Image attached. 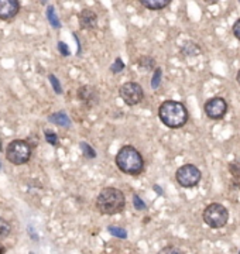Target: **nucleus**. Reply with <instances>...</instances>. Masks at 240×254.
Instances as JSON below:
<instances>
[{
	"mask_svg": "<svg viewBox=\"0 0 240 254\" xmlns=\"http://www.w3.org/2000/svg\"><path fill=\"white\" fill-rule=\"evenodd\" d=\"M4 252H6V249H4L3 246L0 245V254H4Z\"/></svg>",
	"mask_w": 240,
	"mask_h": 254,
	"instance_id": "nucleus-30",
	"label": "nucleus"
},
{
	"mask_svg": "<svg viewBox=\"0 0 240 254\" xmlns=\"http://www.w3.org/2000/svg\"><path fill=\"white\" fill-rule=\"evenodd\" d=\"M205 3L206 4H215V3H218V0H205Z\"/></svg>",
	"mask_w": 240,
	"mask_h": 254,
	"instance_id": "nucleus-29",
	"label": "nucleus"
},
{
	"mask_svg": "<svg viewBox=\"0 0 240 254\" xmlns=\"http://www.w3.org/2000/svg\"><path fill=\"white\" fill-rule=\"evenodd\" d=\"M232 33H233V36L236 37L240 41V18H238V20L235 21V24H233V27H232Z\"/></svg>",
	"mask_w": 240,
	"mask_h": 254,
	"instance_id": "nucleus-28",
	"label": "nucleus"
},
{
	"mask_svg": "<svg viewBox=\"0 0 240 254\" xmlns=\"http://www.w3.org/2000/svg\"><path fill=\"white\" fill-rule=\"evenodd\" d=\"M119 95L127 106H136L144 98V91L137 82H126L120 86Z\"/></svg>",
	"mask_w": 240,
	"mask_h": 254,
	"instance_id": "nucleus-7",
	"label": "nucleus"
},
{
	"mask_svg": "<svg viewBox=\"0 0 240 254\" xmlns=\"http://www.w3.org/2000/svg\"><path fill=\"white\" fill-rule=\"evenodd\" d=\"M239 254H240V252H239Z\"/></svg>",
	"mask_w": 240,
	"mask_h": 254,
	"instance_id": "nucleus-35",
	"label": "nucleus"
},
{
	"mask_svg": "<svg viewBox=\"0 0 240 254\" xmlns=\"http://www.w3.org/2000/svg\"><path fill=\"white\" fill-rule=\"evenodd\" d=\"M47 1H48V0H40V3H41V4H47Z\"/></svg>",
	"mask_w": 240,
	"mask_h": 254,
	"instance_id": "nucleus-33",
	"label": "nucleus"
},
{
	"mask_svg": "<svg viewBox=\"0 0 240 254\" xmlns=\"http://www.w3.org/2000/svg\"><path fill=\"white\" fill-rule=\"evenodd\" d=\"M109 233H111L112 236L119 237V239H126V237H127L126 230L118 226H109Z\"/></svg>",
	"mask_w": 240,
	"mask_h": 254,
	"instance_id": "nucleus-21",
	"label": "nucleus"
},
{
	"mask_svg": "<svg viewBox=\"0 0 240 254\" xmlns=\"http://www.w3.org/2000/svg\"><path fill=\"white\" fill-rule=\"evenodd\" d=\"M124 69V64L121 61V58H116L115 60V64L111 66V71L113 73H119L120 71H123Z\"/></svg>",
	"mask_w": 240,
	"mask_h": 254,
	"instance_id": "nucleus-25",
	"label": "nucleus"
},
{
	"mask_svg": "<svg viewBox=\"0 0 240 254\" xmlns=\"http://www.w3.org/2000/svg\"><path fill=\"white\" fill-rule=\"evenodd\" d=\"M44 134H46L47 143H50V144L54 145V147L60 145V140H58V136H57L54 131H51V130H46V131H44Z\"/></svg>",
	"mask_w": 240,
	"mask_h": 254,
	"instance_id": "nucleus-22",
	"label": "nucleus"
},
{
	"mask_svg": "<svg viewBox=\"0 0 240 254\" xmlns=\"http://www.w3.org/2000/svg\"><path fill=\"white\" fill-rule=\"evenodd\" d=\"M133 203H134V208L137 209V210H144L146 209V203L141 200V198H140L137 193L133 196Z\"/></svg>",
	"mask_w": 240,
	"mask_h": 254,
	"instance_id": "nucleus-26",
	"label": "nucleus"
},
{
	"mask_svg": "<svg viewBox=\"0 0 240 254\" xmlns=\"http://www.w3.org/2000/svg\"><path fill=\"white\" fill-rule=\"evenodd\" d=\"M140 3L148 10H163L171 3V0H140Z\"/></svg>",
	"mask_w": 240,
	"mask_h": 254,
	"instance_id": "nucleus-13",
	"label": "nucleus"
},
{
	"mask_svg": "<svg viewBox=\"0 0 240 254\" xmlns=\"http://www.w3.org/2000/svg\"><path fill=\"white\" fill-rule=\"evenodd\" d=\"M78 20H79V27L82 30H95L98 26V16L91 9H83L78 14Z\"/></svg>",
	"mask_w": 240,
	"mask_h": 254,
	"instance_id": "nucleus-10",
	"label": "nucleus"
},
{
	"mask_svg": "<svg viewBox=\"0 0 240 254\" xmlns=\"http://www.w3.org/2000/svg\"><path fill=\"white\" fill-rule=\"evenodd\" d=\"M203 222L212 229H222L229 220V212L222 203H209L202 213Z\"/></svg>",
	"mask_w": 240,
	"mask_h": 254,
	"instance_id": "nucleus-5",
	"label": "nucleus"
},
{
	"mask_svg": "<svg viewBox=\"0 0 240 254\" xmlns=\"http://www.w3.org/2000/svg\"><path fill=\"white\" fill-rule=\"evenodd\" d=\"M33 154V147L27 140H13L6 147V158L13 165L27 164Z\"/></svg>",
	"mask_w": 240,
	"mask_h": 254,
	"instance_id": "nucleus-4",
	"label": "nucleus"
},
{
	"mask_svg": "<svg viewBox=\"0 0 240 254\" xmlns=\"http://www.w3.org/2000/svg\"><path fill=\"white\" fill-rule=\"evenodd\" d=\"M46 14H47V20L50 21V24H51L53 27L54 28L61 27V23H60V20H58V16H57L54 6H48V7H47Z\"/></svg>",
	"mask_w": 240,
	"mask_h": 254,
	"instance_id": "nucleus-16",
	"label": "nucleus"
},
{
	"mask_svg": "<svg viewBox=\"0 0 240 254\" xmlns=\"http://www.w3.org/2000/svg\"><path fill=\"white\" fill-rule=\"evenodd\" d=\"M48 120L51 122V123H54V125H58V126L65 127V128H68V127L71 126V120L69 118L65 115L64 112H57V113H53Z\"/></svg>",
	"mask_w": 240,
	"mask_h": 254,
	"instance_id": "nucleus-12",
	"label": "nucleus"
},
{
	"mask_svg": "<svg viewBox=\"0 0 240 254\" xmlns=\"http://www.w3.org/2000/svg\"><path fill=\"white\" fill-rule=\"evenodd\" d=\"M115 161L120 171L127 175H139L144 170V158L133 145L121 147L116 154Z\"/></svg>",
	"mask_w": 240,
	"mask_h": 254,
	"instance_id": "nucleus-2",
	"label": "nucleus"
},
{
	"mask_svg": "<svg viewBox=\"0 0 240 254\" xmlns=\"http://www.w3.org/2000/svg\"><path fill=\"white\" fill-rule=\"evenodd\" d=\"M78 98L82 100L83 103H86L88 106H95V103L98 102V92L93 86L85 85L78 89Z\"/></svg>",
	"mask_w": 240,
	"mask_h": 254,
	"instance_id": "nucleus-11",
	"label": "nucleus"
},
{
	"mask_svg": "<svg viewBox=\"0 0 240 254\" xmlns=\"http://www.w3.org/2000/svg\"><path fill=\"white\" fill-rule=\"evenodd\" d=\"M0 170H1V164H0Z\"/></svg>",
	"mask_w": 240,
	"mask_h": 254,
	"instance_id": "nucleus-34",
	"label": "nucleus"
},
{
	"mask_svg": "<svg viewBox=\"0 0 240 254\" xmlns=\"http://www.w3.org/2000/svg\"><path fill=\"white\" fill-rule=\"evenodd\" d=\"M79 147H81V151H82V154L85 158H95V157H96L95 150H93L92 147L88 144V143L81 141V143H79Z\"/></svg>",
	"mask_w": 240,
	"mask_h": 254,
	"instance_id": "nucleus-17",
	"label": "nucleus"
},
{
	"mask_svg": "<svg viewBox=\"0 0 240 254\" xmlns=\"http://www.w3.org/2000/svg\"><path fill=\"white\" fill-rule=\"evenodd\" d=\"M157 254H185L181 249H178L176 246H166L163 247Z\"/></svg>",
	"mask_w": 240,
	"mask_h": 254,
	"instance_id": "nucleus-23",
	"label": "nucleus"
},
{
	"mask_svg": "<svg viewBox=\"0 0 240 254\" xmlns=\"http://www.w3.org/2000/svg\"><path fill=\"white\" fill-rule=\"evenodd\" d=\"M57 47H58V51L61 53L62 57H68V55H69V48H68V46L65 44L64 41H60Z\"/></svg>",
	"mask_w": 240,
	"mask_h": 254,
	"instance_id": "nucleus-27",
	"label": "nucleus"
},
{
	"mask_svg": "<svg viewBox=\"0 0 240 254\" xmlns=\"http://www.w3.org/2000/svg\"><path fill=\"white\" fill-rule=\"evenodd\" d=\"M181 53L185 57H194V55L201 54V48H199L198 44H195L192 41H188V43H185L184 46L181 47Z\"/></svg>",
	"mask_w": 240,
	"mask_h": 254,
	"instance_id": "nucleus-14",
	"label": "nucleus"
},
{
	"mask_svg": "<svg viewBox=\"0 0 240 254\" xmlns=\"http://www.w3.org/2000/svg\"><path fill=\"white\" fill-rule=\"evenodd\" d=\"M126 206V196L118 188H103L98 195L96 208L102 215H116Z\"/></svg>",
	"mask_w": 240,
	"mask_h": 254,
	"instance_id": "nucleus-3",
	"label": "nucleus"
},
{
	"mask_svg": "<svg viewBox=\"0 0 240 254\" xmlns=\"http://www.w3.org/2000/svg\"><path fill=\"white\" fill-rule=\"evenodd\" d=\"M236 81L239 82V85H240V69L238 71V76H236Z\"/></svg>",
	"mask_w": 240,
	"mask_h": 254,
	"instance_id": "nucleus-31",
	"label": "nucleus"
},
{
	"mask_svg": "<svg viewBox=\"0 0 240 254\" xmlns=\"http://www.w3.org/2000/svg\"><path fill=\"white\" fill-rule=\"evenodd\" d=\"M161 76H163V69L161 68H154V75L151 79V88L153 89H158L160 83H161Z\"/></svg>",
	"mask_w": 240,
	"mask_h": 254,
	"instance_id": "nucleus-20",
	"label": "nucleus"
},
{
	"mask_svg": "<svg viewBox=\"0 0 240 254\" xmlns=\"http://www.w3.org/2000/svg\"><path fill=\"white\" fill-rule=\"evenodd\" d=\"M158 118L168 128H181L188 122L189 115L184 103L177 100H166L158 108Z\"/></svg>",
	"mask_w": 240,
	"mask_h": 254,
	"instance_id": "nucleus-1",
	"label": "nucleus"
},
{
	"mask_svg": "<svg viewBox=\"0 0 240 254\" xmlns=\"http://www.w3.org/2000/svg\"><path fill=\"white\" fill-rule=\"evenodd\" d=\"M48 79H50L51 85H53V88H54V92H56V93H58V95H61V93H62V88H61L60 81H58V78H57L56 75L50 73V75H48Z\"/></svg>",
	"mask_w": 240,
	"mask_h": 254,
	"instance_id": "nucleus-24",
	"label": "nucleus"
},
{
	"mask_svg": "<svg viewBox=\"0 0 240 254\" xmlns=\"http://www.w3.org/2000/svg\"><path fill=\"white\" fill-rule=\"evenodd\" d=\"M154 190H157V192H158V193H163V190H160V188H158V187H154Z\"/></svg>",
	"mask_w": 240,
	"mask_h": 254,
	"instance_id": "nucleus-32",
	"label": "nucleus"
},
{
	"mask_svg": "<svg viewBox=\"0 0 240 254\" xmlns=\"http://www.w3.org/2000/svg\"><path fill=\"white\" fill-rule=\"evenodd\" d=\"M137 65H139L141 69H144V71H151V69H154L156 68V60L154 58H151V57H140L139 60H137Z\"/></svg>",
	"mask_w": 240,
	"mask_h": 254,
	"instance_id": "nucleus-15",
	"label": "nucleus"
},
{
	"mask_svg": "<svg viewBox=\"0 0 240 254\" xmlns=\"http://www.w3.org/2000/svg\"><path fill=\"white\" fill-rule=\"evenodd\" d=\"M10 230H11V226H10L9 222L0 218V240H3V239L9 236Z\"/></svg>",
	"mask_w": 240,
	"mask_h": 254,
	"instance_id": "nucleus-18",
	"label": "nucleus"
},
{
	"mask_svg": "<svg viewBox=\"0 0 240 254\" xmlns=\"http://www.w3.org/2000/svg\"><path fill=\"white\" fill-rule=\"evenodd\" d=\"M229 173L233 178H240V160H233L229 163Z\"/></svg>",
	"mask_w": 240,
	"mask_h": 254,
	"instance_id": "nucleus-19",
	"label": "nucleus"
},
{
	"mask_svg": "<svg viewBox=\"0 0 240 254\" xmlns=\"http://www.w3.org/2000/svg\"><path fill=\"white\" fill-rule=\"evenodd\" d=\"M201 178H202V174L194 164H184L176 173L177 182L182 188H194L199 184Z\"/></svg>",
	"mask_w": 240,
	"mask_h": 254,
	"instance_id": "nucleus-6",
	"label": "nucleus"
},
{
	"mask_svg": "<svg viewBox=\"0 0 240 254\" xmlns=\"http://www.w3.org/2000/svg\"><path fill=\"white\" fill-rule=\"evenodd\" d=\"M20 11L19 0H0V20H11Z\"/></svg>",
	"mask_w": 240,
	"mask_h": 254,
	"instance_id": "nucleus-9",
	"label": "nucleus"
},
{
	"mask_svg": "<svg viewBox=\"0 0 240 254\" xmlns=\"http://www.w3.org/2000/svg\"><path fill=\"white\" fill-rule=\"evenodd\" d=\"M203 110H205V115L212 120H221L226 116L228 113V102L223 99V98H212V99L206 100L205 106H203Z\"/></svg>",
	"mask_w": 240,
	"mask_h": 254,
	"instance_id": "nucleus-8",
	"label": "nucleus"
}]
</instances>
